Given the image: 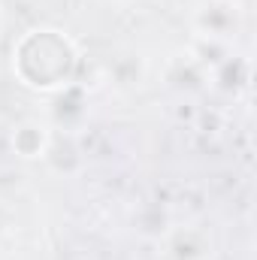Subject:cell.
<instances>
[{"label":"cell","mask_w":257,"mask_h":260,"mask_svg":"<svg viewBox=\"0 0 257 260\" xmlns=\"http://www.w3.org/2000/svg\"><path fill=\"white\" fill-rule=\"evenodd\" d=\"M79 67L76 43L58 27H34L12 46V73L30 91H61Z\"/></svg>","instance_id":"1"},{"label":"cell","mask_w":257,"mask_h":260,"mask_svg":"<svg viewBox=\"0 0 257 260\" xmlns=\"http://www.w3.org/2000/svg\"><path fill=\"white\" fill-rule=\"evenodd\" d=\"M239 27V3L236 0H206L194 12V30L206 40H227Z\"/></svg>","instance_id":"2"},{"label":"cell","mask_w":257,"mask_h":260,"mask_svg":"<svg viewBox=\"0 0 257 260\" xmlns=\"http://www.w3.org/2000/svg\"><path fill=\"white\" fill-rule=\"evenodd\" d=\"M9 148L21 160H40L52 148V130L40 118H24L9 130Z\"/></svg>","instance_id":"3"},{"label":"cell","mask_w":257,"mask_h":260,"mask_svg":"<svg viewBox=\"0 0 257 260\" xmlns=\"http://www.w3.org/2000/svg\"><path fill=\"white\" fill-rule=\"evenodd\" d=\"M212 242L200 227H176L167 233L164 257L167 260H209Z\"/></svg>","instance_id":"4"},{"label":"cell","mask_w":257,"mask_h":260,"mask_svg":"<svg viewBox=\"0 0 257 260\" xmlns=\"http://www.w3.org/2000/svg\"><path fill=\"white\" fill-rule=\"evenodd\" d=\"M0 34H3V6H0Z\"/></svg>","instance_id":"5"}]
</instances>
